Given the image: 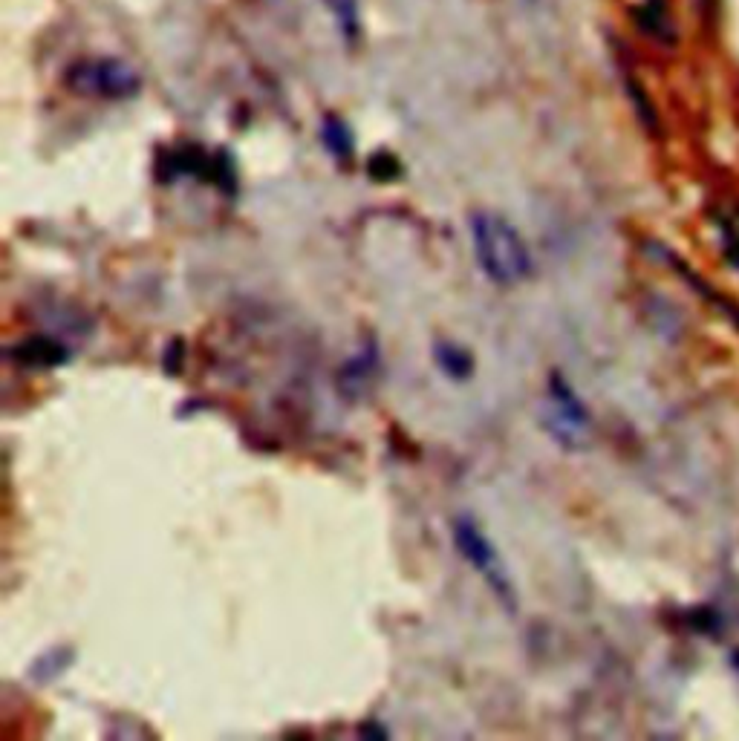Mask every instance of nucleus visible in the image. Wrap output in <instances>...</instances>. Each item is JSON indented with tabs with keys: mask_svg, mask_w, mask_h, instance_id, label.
Listing matches in <instances>:
<instances>
[{
	"mask_svg": "<svg viewBox=\"0 0 739 741\" xmlns=\"http://www.w3.org/2000/svg\"><path fill=\"white\" fill-rule=\"evenodd\" d=\"M543 424L555 442L578 447L589 433V410L561 372L549 375V398L543 407Z\"/></svg>",
	"mask_w": 739,
	"mask_h": 741,
	"instance_id": "20e7f679",
	"label": "nucleus"
},
{
	"mask_svg": "<svg viewBox=\"0 0 739 741\" xmlns=\"http://www.w3.org/2000/svg\"><path fill=\"white\" fill-rule=\"evenodd\" d=\"M12 358L21 364H29V367H38V370H50V367H61L70 358V352L47 335H35V338H26L15 346Z\"/></svg>",
	"mask_w": 739,
	"mask_h": 741,
	"instance_id": "423d86ee",
	"label": "nucleus"
},
{
	"mask_svg": "<svg viewBox=\"0 0 739 741\" xmlns=\"http://www.w3.org/2000/svg\"><path fill=\"white\" fill-rule=\"evenodd\" d=\"M734 667H737V672H739V655H734Z\"/></svg>",
	"mask_w": 739,
	"mask_h": 741,
	"instance_id": "ddd939ff",
	"label": "nucleus"
},
{
	"mask_svg": "<svg viewBox=\"0 0 739 741\" xmlns=\"http://www.w3.org/2000/svg\"><path fill=\"white\" fill-rule=\"evenodd\" d=\"M367 171L373 173L376 179H396L399 176V162H396V156H390V153H379L370 165H367Z\"/></svg>",
	"mask_w": 739,
	"mask_h": 741,
	"instance_id": "9b49d317",
	"label": "nucleus"
},
{
	"mask_svg": "<svg viewBox=\"0 0 739 741\" xmlns=\"http://www.w3.org/2000/svg\"><path fill=\"white\" fill-rule=\"evenodd\" d=\"M67 87L84 99L125 101L142 90V78L122 58H84L67 70Z\"/></svg>",
	"mask_w": 739,
	"mask_h": 741,
	"instance_id": "7ed1b4c3",
	"label": "nucleus"
},
{
	"mask_svg": "<svg viewBox=\"0 0 739 741\" xmlns=\"http://www.w3.org/2000/svg\"><path fill=\"white\" fill-rule=\"evenodd\" d=\"M477 266L494 286H520L535 274L532 248L506 217L494 211H474L468 220Z\"/></svg>",
	"mask_w": 739,
	"mask_h": 741,
	"instance_id": "f257e3e1",
	"label": "nucleus"
},
{
	"mask_svg": "<svg viewBox=\"0 0 739 741\" xmlns=\"http://www.w3.org/2000/svg\"><path fill=\"white\" fill-rule=\"evenodd\" d=\"M321 142L335 159H350L353 150H356V139H353L350 124L338 119V116H332V113L324 116V122H321Z\"/></svg>",
	"mask_w": 739,
	"mask_h": 741,
	"instance_id": "6e6552de",
	"label": "nucleus"
},
{
	"mask_svg": "<svg viewBox=\"0 0 739 741\" xmlns=\"http://www.w3.org/2000/svg\"><path fill=\"white\" fill-rule=\"evenodd\" d=\"M434 364L451 381H465V378L474 375V355L462 344H454V341H436Z\"/></svg>",
	"mask_w": 739,
	"mask_h": 741,
	"instance_id": "0eeeda50",
	"label": "nucleus"
},
{
	"mask_svg": "<svg viewBox=\"0 0 739 741\" xmlns=\"http://www.w3.org/2000/svg\"><path fill=\"white\" fill-rule=\"evenodd\" d=\"M327 6V12L332 15V21L338 26L341 38L344 41H358L361 35V9H358V0H321Z\"/></svg>",
	"mask_w": 739,
	"mask_h": 741,
	"instance_id": "1a4fd4ad",
	"label": "nucleus"
},
{
	"mask_svg": "<svg viewBox=\"0 0 739 741\" xmlns=\"http://www.w3.org/2000/svg\"><path fill=\"white\" fill-rule=\"evenodd\" d=\"M696 3V12L702 18V24L714 26L719 21V0H693Z\"/></svg>",
	"mask_w": 739,
	"mask_h": 741,
	"instance_id": "f8f14e48",
	"label": "nucleus"
},
{
	"mask_svg": "<svg viewBox=\"0 0 739 741\" xmlns=\"http://www.w3.org/2000/svg\"><path fill=\"white\" fill-rule=\"evenodd\" d=\"M451 537L457 545L459 557L483 577V583L491 589V594L509 609L517 612V589L511 580L509 569L497 551V545L491 543V537L483 531V525L468 514H459L451 525Z\"/></svg>",
	"mask_w": 739,
	"mask_h": 741,
	"instance_id": "f03ea898",
	"label": "nucleus"
},
{
	"mask_svg": "<svg viewBox=\"0 0 739 741\" xmlns=\"http://www.w3.org/2000/svg\"><path fill=\"white\" fill-rule=\"evenodd\" d=\"M633 21H636L641 35L653 38L662 47H676L679 29H676L673 15H670L667 0H641L636 9H633Z\"/></svg>",
	"mask_w": 739,
	"mask_h": 741,
	"instance_id": "39448f33",
	"label": "nucleus"
},
{
	"mask_svg": "<svg viewBox=\"0 0 739 741\" xmlns=\"http://www.w3.org/2000/svg\"><path fill=\"white\" fill-rule=\"evenodd\" d=\"M73 664V652L70 649H64V646H55V649H47L32 669H29V675L35 678V681H52V678H58V675H64V669H70Z\"/></svg>",
	"mask_w": 739,
	"mask_h": 741,
	"instance_id": "9d476101",
	"label": "nucleus"
}]
</instances>
